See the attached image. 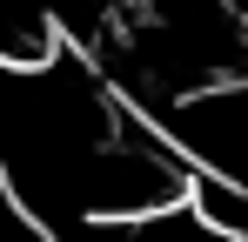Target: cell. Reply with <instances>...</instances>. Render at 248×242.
<instances>
[{"mask_svg":"<svg viewBox=\"0 0 248 242\" xmlns=\"http://www.w3.org/2000/svg\"><path fill=\"white\" fill-rule=\"evenodd\" d=\"M188 222L208 242H248V182L195 168V195H188Z\"/></svg>","mask_w":248,"mask_h":242,"instance_id":"6da1fadb","label":"cell"},{"mask_svg":"<svg viewBox=\"0 0 248 242\" xmlns=\"http://www.w3.org/2000/svg\"><path fill=\"white\" fill-rule=\"evenodd\" d=\"M221 7H228V14H235V20L248 27V0H221Z\"/></svg>","mask_w":248,"mask_h":242,"instance_id":"7a4b0ae2","label":"cell"}]
</instances>
